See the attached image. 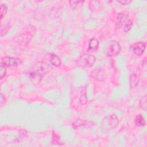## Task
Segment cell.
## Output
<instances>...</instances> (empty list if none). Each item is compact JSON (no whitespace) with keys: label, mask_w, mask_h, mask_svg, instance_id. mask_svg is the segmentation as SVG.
Segmentation results:
<instances>
[{"label":"cell","mask_w":147,"mask_h":147,"mask_svg":"<svg viewBox=\"0 0 147 147\" xmlns=\"http://www.w3.org/2000/svg\"><path fill=\"white\" fill-rule=\"evenodd\" d=\"M96 61L95 57L90 53L82 55L76 61V65L81 68H90L94 65Z\"/></svg>","instance_id":"6da1fadb"},{"label":"cell","mask_w":147,"mask_h":147,"mask_svg":"<svg viewBox=\"0 0 147 147\" xmlns=\"http://www.w3.org/2000/svg\"><path fill=\"white\" fill-rule=\"evenodd\" d=\"M52 69V67L49 64L44 61H38L34 65L32 71L43 77L44 75L48 74Z\"/></svg>","instance_id":"7a4b0ae2"},{"label":"cell","mask_w":147,"mask_h":147,"mask_svg":"<svg viewBox=\"0 0 147 147\" xmlns=\"http://www.w3.org/2000/svg\"><path fill=\"white\" fill-rule=\"evenodd\" d=\"M121 51V46L117 41H112L107 47L105 53L109 56H117Z\"/></svg>","instance_id":"3957f363"},{"label":"cell","mask_w":147,"mask_h":147,"mask_svg":"<svg viewBox=\"0 0 147 147\" xmlns=\"http://www.w3.org/2000/svg\"><path fill=\"white\" fill-rule=\"evenodd\" d=\"M22 61L20 58L4 56L2 58L1 64L6 67H16L21 65Z\"/></svg>","instance_id":"277c9868"},{"label":"cell","mask_w":147,"mask_h":147,"mask_svg":"<svg viewBox=\"0 0 147 147\" xmlns=\"http://www.w3.org/2000/svg\"><path fill=\"white\" fill-rule=\"evenodd\" d=\"M141 75V70L139 68H135L133 69L129 78L130 86L131 88H135L138 84Z\"/></svg>","instance_id":"5b68a950"},{"label":"cell","mask_w":147,"mask_h":147,"mask_svg":"<svg viewBox=\"0 0 147 147\" xmlns=\"http://www.w3.org/2000/svg\"><path fill=\"white\" fill-rule=\"evenodd\" d=\"M91 76L95 80L102 82L106 79V72L101 68H96L91 72Z\"/></svg>","instance_id":"8992f818"},{"label":"cell","mask_w":147,"mask_h":147,"mask_svg":"<svg viewBox=\"0 0 147 147\" xmlns=\"http://www.w3.org/2000/svg\"><path fill=\"white\" fill-rule=\"evenodd\" d=\"M146 48V43L142 41L137 42L132 45V50L137 56H141Z\"/></svg>","instance_id":"52a82bcc"},{"label":"cell","mask_w":147,"mask_h":147,"mask_svg":"<svg viewBox=\"0 0 147 147\" xmlns=\"http://www.w3.org/2000/svg\"><path fill=\"white\" fill-rule=\"evenodd\" d=\"M32 38V34L29 32H25L20 34L17 40V42L20 45H25L28 44Z\"/></svg>","instance_id":"ba28073f"},{"label":"cell","mask_w":147,"mask_h":147,"mask_svg":"<svg viewBox=\"0 0 147 147\" xmlns=\"http://www.w3.org/2000/svg\"><path fill=\"white\" fill-rule=\"evenodd\" d=\"M128 17V13L126 12H121L119 13L117 17L115 25L117 28L118 29L121 28L127 21V18Z\"/></svg>","instance_id":"9c48e42d"},{"label":"cell","mask_w":147,"mask_h":147,"mask_svg":"<svg viewBox=\"0 0 147 147\" xmlns=\"http://www.w3.org/2000/svg\"><path fill=\"white\" fill-rule=\"evenodd\" d=\"M94 123L90 121H87L82 119H78L72 123V126L74 129H76L81 126H90L93 125Z\"/></svg>","instance_id":"30bf717a"},{"label":"cell","mask_w":147,"mask_h":147,"mask_svg":"<svg viewBox=\"0 0 147 147\" xmlns=\"http://www.w3.org/2000/svg\"><path fill=\"white\" fill-rule=\"evenodd\" d=\"M118 123H119V120L116 114H112L109 116L108 119V124L110 128L111 129L115 128L118 126Z\"/></svg>","instance_id":"8fae6325"},{"label":"cell","mask_w":147,"mask_h":147,"mask_svg":"<svg viewBox=\"0 0 147 147\" xmlns=\"http://www.w3.org/2000/svg\"><path fill=\"white\" fill-rule=\"evenodd\" d=\"M99 41L96 38H91L90 40L88 45V51H94L98 49L99 47Z\"/></svg>","instance_id":"7c38bea8"},{"label":"cell","mask_w":147,"mask_h":147,"mask_svg":"<svg viewBox=\"0 0 147 147\" xmlns=\"http://www.w3.org/2000/svg\"><path fill=\"white\" fill-rule=\"evenodd\" d=\"M49 60L51 64L55 67H59L61 64V61L60 58L57 55L54 53H52L50 55Z\"/></svg>","instance_id":"4fadbf2b"},{"label":"cell","mask_w":147,"mask_h":147,"mask_svg":"<svg viewBox=\"0 0 147 147\" xmlns=\"http://www.w3.org/2000/svg\"><path fill=\"white\" fill-rule=\"evenodd\" d=\"M80 102L81 105H84L87 102V96L86 94V88L83 87L80 92Z\"/></svg>","instance_id":"5bb4252c"},{"label":"cell","mask_w":147,"mask_h":147,"mask_svg":"<svg viewBox=\"0 0 147 147\" xmlns=\"http://www.w3.org/2000/svg\"><path fill=\"white\" fill-rule=\"evenodd\" d=\"M135 123L139 127H143L146 125V121L141 114H138L136 117Z\"/></svg>","instance_id":"9a60e30c"},{"label":"cell","mask_w":147,"mask_h":147,"mask_svg":"<svg viewBox=\"0 0 147 147\" xmlns=\"http://www.w3.org/2000/svg\"><path fill=\"white\" fill-rule=\"evenodd\" d=\"M69 3L70 6L73 9H75L81 6L84 3V1H70Z\"/></svg>","instance_id":"2e32d148"},{"label":"cell","mask_w":147,"mask_h":147,"mask_svg":"<svg viewBox=\"0 0 147 147\" xmlns=\"http://www.w3.org/2000/svg\"><path fill=\"white\" fill-rule=\"evenodd\" d=\"M27 136V131L25 130H21L19 131L18 133V136L16 138L15 141L17 142H19L21 141L25 137Z\"/></svg>","instance_id":"e0dca14e"},{"label":"cell","mask_w":147,"mask_h":147,"mask_svg":"<svg viewBox=\"0 0 147 147\" xmlns=\"http://www.w3.org/2000/svg\"><path fill=\"white\" fill-rule=\"evenodd\" d=\"M10 29V25L9 24H4L1 25V36L2 37L5 34H6Z\"/></svg>","instance_id":"ac0fdd59"},{"label":"cell","mask_w":147,"mask_h":147,"mask_svg":"<svg viewBox=\"0 0 147 147\" xmlns=\"http://www.w3.org/2000/svg\"><path fill=\"white\" fill-rule=\"evenodd\" d=\"M132 26H133V22L131 21V20H128L126 21V23L123 25V30L125 32H129L131 29Z\"/></svg>","instance_id":"d6986e66"},{"label":"cell","mask_w":147,"mask_h":147,"mask_svg":"<svg viewBox=\"0 0 147 147\" xmlns=\"http://www.w3.org/2000/svg\"><path fill=\"white\" fill-rule=\"evenodd\" d=\"M140 106L141 109H142L144 110H146L147 107V99H146V96L145 95L140 100Z\"/></svg>","instance_id":"ffe728a7"},{"label":"cell","mask_w":147,"mask_h":147,"mask_svg":"<svg viewBox=\"0 0 147 147\" xmlns=\"http://www.w3.org/2000/svg\"><path fill=\"white\" fill-rule=\"evenodd\" d=\"M7 11V7L5 4L2 3L1 5V16L0 18L2 20L3 18V17L6 15Z\"/></svg>","instance_id":"44dd1931"},{"label":"cell","mask_w":147,"mask_h":147,"mask_svg":"<svg viewBox=\"0 0 147 147\" xmlns=\"http://www.w3.org/2000/svg\"><path fill=\"white\" fill-rule=\"evenodd\" d=\"M6 67L4 66L3 65L1 64L0 66V74H1V79H2L3 77H5L6 75Z\"/></svg>","instance_id":"7402d4cb"},{"label":"cell","mask_w":147,"mask_h":147,"mask_svg":"<svg viewBox=\"0 0 147 147\" xmlns=\"http://www.w3.org/2000/svg\"><path fill=\"white\" fill-rule=\"evenodd\" d=\"M60 138L55 133H53L52 134V142H55V144H56L57 142H59Z\"/></svg>","instance_id":"603a6c76"},{"label":"cell","mask_w":147,"mask_h":147,"mask_svg":"<svg viewBox=\"0 0 147 147\" xmlns=\"http://www.w3.org/2000/svg\"><path fill=\"white\" fill-rule=\"evenodd\" d=\"M117 2L122 5H129V3H130L131 2V1H117Z\"/></svg>","instance_id":"cb8c5ba5"},{"label":"cell","mask_w":147,"mask_h":147,"mask_svg":"<svg viewBox=\"0 0 147 147\" xmlns=\"http://www.w3.org/2000/svg\"><path fill=\"white\" fill-rule=\"evenodd\" d=\"M6 102V99L5 98V96L3 95V94L1 93V96H0V104L1 106H2L5 102Z\"/></svg>","instance_id":"d4e9b609"},{"label":"cell","mask_w":147,"mask_h":147,"mask_svg":"<svg viewBox=\"0 0 147 147\" xmlns=\"http://www.w3.org/2000/svg\"><path fill=\"white\" fill-rule=\"evenodd\" d=\"M146 57H145L144 59V60H142V66H144V67H145V65H146Z\"/></svg>","instance_id":"484cf974"}]
</instances>
